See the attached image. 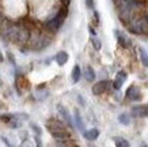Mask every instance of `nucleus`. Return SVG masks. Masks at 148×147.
Returning <instances> with one entry per match:
<instances>
[{
	"label": "nucleus",
	"instance_id": "f257e3e1",
	"mask_svg": "<svg viewBox=\"0 0 148 147\" xmlns=\"http://www.w3.org/2000/svg\"><path fill=\"white\" fill-rule=\"evenodd\" d=\"M67 15H68V7H65V6L54 10L44 22V27H45L46 33H50V34L57 33L64 25V21L67 18Z\"/></svg>",
	"mask_w": 148,
	"mask_h": 147
},
{
	"label": "nucleus",
	"instance_id": "f03ea898",
	"mask_svg": "<svg viewBox=\"0 0 148 147\" xmlns=\"http://www.w3.org/2000/svg\"><path fill=\"white\" fill-rule=\"evenodd\" d=\"M45 127L56 140H71V134L67 128V124L63 120L52 117L45 123Z\"/></svg>",
	"mask_w": 148,
	"mask_h": 147
},
{
	"label": "nucleus",
	"instance_id": "7ed1b4c3",
	"mask_svg": "<svg viewBox=\"0 0 148 147\" xmlns=\"http://www.w3.org/2000/svg\"><path fill=\"white\" fill-rule=\"evenodd\" d=\"M128 26V30L133 34H137V36H141V34H145L148 31V25L145 22L144 17H139V18H132L129 22L126 23Z\"/></svg>",
	"mask_w": 148,
	"mask_h": 147
},
{
	"label": "nucleus",
	"instance_id": "20e7f679",
	"mask_svg": "<svg viewBox=\"0 0 148 147\" xmlns=\"http://www.w3.org/2000/svg\"><path fill=\"white\" fill-rule=\"evenodd\" d=\"M52 42V37L49 36V33H41L40 38L34 42V44L30 46V50H34V52H41V50H44L45 48H48Z\"/></svg>",
	"mask_w": 148,
	"mask_h": 147
},
{
	"label": "nucleus",
	"instance_id": "39448f33",
	"mask_svg": "<svg viewBox=\"0 0 148 147\" xmlns=\"http://www.w3.org/2000/svg\"><path fill=\"white\" fill-rule=\"evenodd\" d=\"M30 29L25 25L21 23V26L18 29V33H16V37H15V41H14V44L19 45V46H26L27 41L30 38Z\"/></svg>",
	"mask_w": 148,
	"mask_h": 147
},
{
	"label": "nucleus",
	"instance_id": "423d86ee",
	"mask_svg": "<svg viewBox=\"0 0 148 147\" xmlns=\"http://www.w3.org/2000/svg\"><path fill=\"white\" fill-rule=\"evenodd\" d=\"M57 112H58V115H60V117L63 119V121L67 124L68 128H73L75 127V124H73V119H72L71 116V113L68 112V109L65 106H63L61 104H58L57 105Z\"/></svg>",
	"mask_w": 148,
	"mask_h": 147
},
{
	"label": "nucleus",
	"instance_id": "0eeeda50",
	"mask_svg": "<svg viewBox=\"0 0 148 147\" xmlns=\"http://www.w3.org/2000/svg\"><path fill=\"white\" fill-rule=\"evenodd\" d=\"M116 4H117V7L129 8L136 12V10H139L140 7L143 6V1H141V0H117Z\"/></svg>",
	"mask_w": 148,
	"mask_h": 147
},
{
	"label": "nucleus",
	"instance_id": "6e6552de",
	"mask_svg": "<svg viewBox=\"0 0 148 147\" xmlns=\"http://www.w3.org/2000/svg\"><path fill=\"white\" fill-rule=\"evenodd\" d=\"M114 36L117 38V42L120 44V46L124 49H128L132 46V40L129 37L126 36L124 31H120V30H114Z\"/></svg>",
	"mask_w": 148,
	"mask_h": 147
},
{
	"label": "nucleus",
	"instance_id": "1a4fd4ad",
	"mask_svg": "<svg viewBox=\"0 0 148 147\" xmlns=\"http://www.w3.org/2000/svg\"><path fill=\"white\" fill-rule=\"evenodd\" d=\"M110 85H112V82L108 79L99 80V82H97V83L92 86V94H94V95H101V94H103L105 91H108V90L110 89Z\"/></svg>",
	"mask_w": 148,
	"mask_h": 147
},
{
	"label": "nucleus",
	"instance_id": "9d476101",
	"mask_svg": "<svg viewBox=\"0 0 148 147\" xmlns=\"http://www.w3.org/2000/svg\"><path fill=\"white\" fill-rule=\"evenodd\" d=\"M117 12H118V18H120V21H121L124 25H126L130 19L133 18L135 11H132V10H129V8H124V7H117Z\"/></svg>",
	"mask_w": 148,
	"mask_h": 147
},
{
	"label": "nucleus",
	"instance_id": "9b49d317",
	"mask_svg": "<svg viewBox=\"0 0 148 147\" xmlns=\"http://www.w3.org/2000/svg\"><path fill=\"white\" fill-rule=\"evenodd\" d=\"M125 97L128 98V99H130V101H141L143 95H141V91H140V89L137 86L132 85L129 89L126 90Z\"/></svg>",
	"mask_w": 148,
	"mask_h": 147
},
{
	"label": "nucleus",
	"instance_id": "f8f14e48",
	"mask_svg": "<svg viewBox=\"0 0 148 147\" xmlns=\"http://www.w3.org/2000/svg\"><path fill=\"white\" fill-rule=\"evenodd\" d=\"M82 76H83L87 82H94L95 78H97V74H95L94 68L91 67V66H86L84 70L82 71Z\"/></svg>",
	"mask_w": 148,
	"mask_h": 147
},
{
	"label": "nucleus",
	"instance_id": "ddd939ff",
	"mask_svg": "<svg viewBox=\"0 0 148 147\" xmlns=\"http://www.w3.org/2000/svg\"><path fill=\"white\" fill-rule=\"evenodd\" d=\"M73 124H75V127L77 128V131H80L82 134L86 131V125L84 123H83V120H82V116L80 113H79V110H75V113H73Z\"/></svg>",
	"mask_w": 148,
	"mask_h": 147
},
{
	"label": "nucleus",
	"instance_id": "4468645a",
	"mask_svg": "<svg viewBox=\"0 0 148 147\" xmlns=\"http://www.w3.org/2000/svg\"><path fill=\"white\" fill-rule=\"evenodd\" d=\"M68 59H69V56H68V53L65 50H60V52H57L56 56H54V60H56V63H57L60 67L64 66V64H67Z\"/></svg>",
	"mask_w": 148,
	"mask_h": 147
},
{
	"label": "nucleus",
	"instance_id": "2eb2a0df",
	"mask_svg": "<svg viewBox=\"0 0 148 147\" xmlns=\"http://www.w3.org/2000/svg\"><path fill=\"white\" fill-rule=\"evenodd\" d=\"M83 136H84L86 140H97L99 138V129H97V128L87 129V131L83 132Z\"/></svg>",
	"mask_w": 148,
	"mask_h": 147
},
{
	"label": "nucleus",
	"instance_id": "dca6fc26",
	"mask_svg": "<svg viewBox=\"0 0 148 147\" xmlns=\"http://www.w3.org/2000/svg\"><path fill=\"white\" fill-rule=\"evenodd\" d=\"M82 78V68L79 67V66H75V67L72 68V72H71V79L73 83H77L79 80H80Z\"/></svg>",
	"mask_w": 148,
	"mask_h": 147
},
{
	"label": "nucleus",
	"instance_id": "f3484780",
	"mask_svg": "<svg viewBox=\"0 0 148 147\" xmlns=\"http://www.w3.org/2000/svg\"><path fill=\"white\" fill-rule=\"evenodd\" d=\"M130 116L136 117V119H141V117H144V108H143V105H137V106L132 108V110H130Z\"/></svg>",
	"mask_w": 148,
	"mask_h": 147
},
{
	"label": "nucleus",
	"instance_id": "a211bd4d",
	"mask_svg": "<svg viewBox=\"0 0 148 147\" xmlns=\"http://www.w3.org/2000/svg\"><path fill=\"white\" fill-rule=\"evenodd\" d=\"M139 56L144 67H148V52L141 46H139Z\"/></svg>",
	"mask_w": 148,
	"mask_h": 147
},
{
	"label": "nucleus",
	"instance_id": "6ab92c4d",
	"mask_svg": "<svg viewBox=\"0 0 148 147\" xmlns=\"http://www.w3.org/2000/svg\"><path fill=\"white\" fill-rule=\"evenodd\" d=\"M49 95V91L48 90H45L44 87H38V89L36 90V97L38 101H44L46 97Z\"/></svg>",
	"mask_w": 148,
	"mask_h": 147
},
{
	"label": "nucleus",
	"instance_id": "aec40b11",
	"mask_svg": "<svg viewBox=\"0 0 148 147\" xmlns=\"http://www.w3.org/2000/svg\"><path fill=\"white\" fill-rule=\"evenodd\" d=\"M118 123L122 125H129L130 124V115L129 113H121L120 116H118Z\"/></svg>",
	"mask_w": 148,
	"mask_h": 147
},
{
	"label": "nucleus",
	"instance_id": "412c9836",
	"mask_svg": "<svg viewBox=\"0 0 148 147\" xmlns=\"http://www.w3.org/2000/svg\"><path fill=\"white\" fill-rule=\"evenodd\" d=\"M113 140H114V144H116L117 147H128L129 146V142H128L125 138H121V136H116Z\"/></svg>",
	"mask_w": 148,
	"mask_h": 147
},
{
	"label": "nucleus",
	"instance_id": "4be33fe9",
	"mask_svg": "<svg viewBox=\"0 0 148 147\" xmlns=\"http://www.w3.org/2000/svg\"><path fill=\"white\" fill-rule=\"evenodd\" d=\"M91 44H92V46H94L95 50H101V48H102V41L99 40L97 36L91 37Z\"/></svg>",
	"mask_w": 148,
	"mask_h": 147
},
{
	"label": "nucleus",
	"instance_id": "5701e85b",
	"mask_svg": "<svg viewBox=\"0 0 148 147\" xmlns=\"http://www.w3.org/2000/svg\"><path fill=\"white\" fill-rule=\"evenodd\" d=\"M30 128L33 129L34 135H38V136H41V135H42V129H41V127H40V125H37L36 123H30Z\"/></svg>",
	"mask_w": 148,
	"mask_h": 147
},
{
	"label": "nucleus",
	"instance_id": "b1692460",
	"mask_svg": "<svg viewBox=\"0 0 148 147\" xmlns=\"http://www.w3.org/2000/svg\"><path fill=\"white\" fill-rule=\"evenodd\" d=\"M12 117H14V113H4V115H0V120L3 121V123H7V124H8Z\"/></svg>",
	"mask_w": 148,
	"mask_h": 147
},
{
	"label": "nucleus",
	"instance_id": "393cba45",
	"mask_svg": "<svg viewBox=\"0 0 148 147\" xmlns=\"http://www.w3.org/2000/svg\"><path fill=\"white\" fill-rule=\"evenodd\" d=\"M116 78H117L118 80H120V82H122V83H124V82H125V80L128 79V74H126L125 71H120L118 74H117Z\"/></svg>",
	"mask_w": 148,
	"mask_h": 147
},
{
	"label": "nucleus",
	"instance_id": "a878e982",
	"mask_svg": "<svg viewBox=\"0 0 148 147\" xmlns=\"http://www.w3.org/2000/svg\"><path fill=\"white\" fill-rule=\"evenodd\" d=\"M7 59H8V61L11 63V64H12L14 67L16 66V61H15V57H14V56H12V53H11V52H7Z\"/></svg>",
	"mask_w": 148,
	"mask_h": 147
},
{
	"label": "nucleus",
	"instance_id": "bb28decb",
	"mask_svg": "<svg viewBox=\"0 0 148 147\" xmlns=\"http://www.w3.org/2000/svg\"><path fill=\"white\" fill-rule=\"evenodd\" d=\"M86 6L88 10H94L95 8V4H94V0H86Z\"/></svg>",
	"mask_w": 148,
	"mask_h": 147
},
{
	"label": "nucleus",
	"instance_id": "cd10ccee",
	"mask_svg": "<svg viewBox=\"0 0 148 147\" xmlns=\"http://www.w3.org/2000/svg\"><path fill=\"white\" fill-rule=\"evenodd\" d=\"M76 99H77V102H79V105H82V106H84V105H86V101H84V98L82 97L80 94L77 95V98H76Z\"/></svg>",
	"mask_w": 148,
	"mask_h": 147
},
{
	"label": "nucleus",
	"instance_id": "c85d7f7f",
	"mask_svg": "<svg viewBox=\"0 0 148 147\" xmlns=\"http://www.w3.org/2000/svg\"><path fill=\"white\" fill-rule=\"evenodd\" d=\"M34 140H36V144H37V146H42V142H41V136H38V135H34Z\"/></svg>",
	"mask_w": 148,
	"mask_h": 147
},
{
	"label": "nucleus",
	"instance_id": "c756f323",
	"mask_svg": "<svg viewBox=\"0 0 148 147\" xmlns=\"http://www.w3.org/2000/svg\"><path fill=\"white\" fill-rule=\"evenodd\" d=\"M92 14H94V19H95V22L97 23H99V14H98V11L97 10H92Z\"/></svg>",
	"mask_w": 148,
	"mask_h": 147
},
{
	"label": "nucleus",
	"instance_id": "7c9ffc66",
	"mask_svg": "<svg viewBox=\"0 0 148 147\" xmlns=\"http://www.w3.org/2000/svg\"><path fill=\"white\" fill-rule=\"evenodd\" d=\"M88 33H90V34H91V37L97 36V31H95V29H94V27H92V26H91V25H90V26H88Z\"/></svg>",
	"mask_w": 148,
	"mask_h": 147
},
{
	"label": "nucleus",
	"instance_id": "2f4dec72",
	"mask_svg": "<svg viewBox=\"0 0 148 147\" xmlns=\"http://www.w3.org/2000/svg\"><path fill=\"white\" fill-rule=\"evenodd\" d=\"M0 139H1V140H3V143H4L5 146H11V143L8 142V139L5 138V136H3V135H0Z\"/></svg>",
	"mask_w": 148,
	"mask_h": 147
},
{
	"label": "nucleus",
	"instance_id": "473e14b6",
	"mask_svg": "<svg viewBox=\"0 0 148 147\" xmlns=\"http://www.w3.org/2000/svg\"><path fill=\"white\" fill-rule=\"evenodd\" d=\"M143 108H144V117H148V104L143 105Z\"/></svg>",
	"mask_w": 148,
	"mask_h": 147
},
{
	"label": "nucleus",
	"instance_id": "72a5a7b5",
	"mask_svg": "<svg viewBox=\"0 0 148 147\" xmlns=\"http://www.w3.org/2000/svg\"><path fill=\"white\" fill-rule=\"evenodd\" d=\"M61 1H63V6H65V7L71 4V0H61Z\"/></svg>",
	"mask_w": 148,
	"mask_h": 147
},
{
	"label": "nucleus",
	"instance_id": "f704fd0d",
	"mask_svg": "<svg viewBox=\"0 0 148 147\" xmlns=\"http://www.w3.org/2000/svg\"><path fill=\"white\" fill-rule=\"evenodd\" d=\"M4 61V56H3V53H1V50H0V63Z\"/></svg>",
	"mask_w": 148,
	"mask_h": 147
},
{
	"label": "nucleus",
	"instance_id": "c9c22d12",
	"mask_svg": "<svg viewBox=\"0 0 148 147\" xmlns=\"http://www.w3.org/2000/svg\"><path fill=\"white\" fill-rule=\"evenodd\" d=\"M144 19H145V22H147V25H148V11L144 14Z\"/></svg>",
	"mask_w": 148,
	"mask_h": 147
},
{
	"label": "nucleus",
	"instance_id": "e433bc0d",
	"mask_svg": "<svg viewBox=\"0 0 148 147\" xmlns=\"http://www.w3.org/2000/svg\"><path fill=\"white\" fill-rule=\"evenodd\" d=\"M113 1H117V0H113Z\"/></svg>",
	"mask_w": 148,
	"mask_h": 147
},
{
	"label": "nucleus",
	"instance_id": "4c0bfd02",
	"mask_svg": "<svg viewBox=\"0 0 148 147\" xmlns=\"http://www.w3.org/2000/svg\"><path fill=\"white\" fill-rule=\"evenodd\" d=\"M0 82H1V80H0Z\"/></svg>",
	"mask_w": 148,
	"mask_h": 147
}]
</instances>
